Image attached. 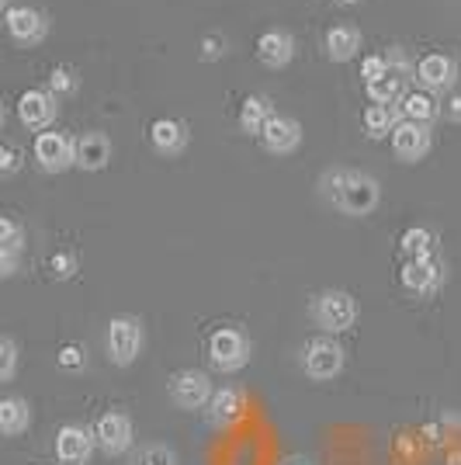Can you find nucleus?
Wrapping results in <instances>:
<instances>
[{
	"instance_id": "nucleus-1",
	"label": "nucleus",
	"mask_w": 461,
	"mask_h": 465,
	"mask_svg": "<svg viewBox=\"0 0 461 465\" xmlns=\"http://www.w3.org/2000/svg\"><path fill=\"white\" fill-rule=\"evenodd\" d=\"M319 192L337 213L350 215V219H365L382 202L378 177H371L361 167H329L327 174L319 177Z\"/></svg>"
},
{
	"instance_id": "nucleus-34",
	"label": "nucleus",
	"mask_w": 461,
	"mask_h": 465,
	"mask_svg": "<svg viewBox=\"0 0 461 465\" xmlns=\"http://www.w3.org/2000/svg\"><path fill=\"white\" fill-rule=\"evenodd\" d=\"M21 163H25V153L15 143H0V174H18Z\"/></svg>"
},
{
	"instance_id": "nucleus-33",
	"label": "nucleus",
	"mask_w": 461,
	"mask_h": 465,
	"mask_svg": "<svg viewBox=\"0 0 461 465\" xmlns=\"http://www.w3.org/2000/svg\"><path fill=\"white\" fill-rule=\"evenodd\" d=\"M56 365L63 371H83L87 369V351H83V344H66V348H59Z\"/></svg>"
},
{
	"instance_id": "nucleus-5",
	"label": "nucleus",
	"mask_w": 461,
	"mask_h": 465,
	"mask_svg": "<svg viewBox=\"0 0 461 465\" xmlns=\"http://www.w3.org/2000/svg\"><path fill=\"white\" fill-rule=\"evenodd\" d=\"M209 361L215 371L232 375L250 361V337L243 327H219L209 337Z\"/></svg>"
},
{
	"instance_id": "nucleus-24",
	"label": "nucleus",
	"mask_w": 461,
	"mask_h": 465,
	"mask_svg": "<svg viewBox=\"0 0 461 465\" xmlns=\"http://www.w3.org/2000/svg\"><path fill=\"white\" fill-rule=\"evenodd\" d=\"M399 115L409 118V122H420V125H430L434 118L441 115V104H437V97L427 94V91H409L399 101Z\"/></svg>"
},
{
	"instance_id": "nucleus-28",
	"label": "nucleus",
	"mask_w": 461,
	"mask_h": 465,
	"mask_svg": "<svg viewBox=\"0 0 461 465\" xmlns=\"http://www.w3.org/2000/svg\"><path fill=\"white\" fill-rule=\"evenodd\" d=\"M129 465H177V451H173L171 445H160V441H153V445L139 448Z\"/></svg>"
},
{
	"instance_id": "nucleus-3",
	"label": "nucleus",
	"mask_w": 461,
	"mask_h": 465,
	"mask_svg": "<svg viewBox=\"0 0 461 465\" xmlns=\"http://www.w3.org/2000/svg\"><path fill=\"white\" fill-rule=\"evenodd\" d=\"M299 361H302V371H306L312 382H333L347 365V351L344 344L337 341V337H329V333H319V337H312L302 344V354H299Z\"/></svg>"
},
{
	"instance_id": "nucleus-35",
	"label": "nucleus",
	"mask_w": 461,
	"mask_h": 465,
	"mask_svg": "<svg viewBox=\"0 0 461 465\" xmlns=\"http://www.w3.org/2000/svg\"><path fill=\"white\" fill-rule=\"evenodd\" d=\"M385 63H388V74H399V77H409V70H413V59H409L403 45H388Z\"/></svg>"
},
{
	"instance_id": "nucleus-14",
	"label": "nucleus",
	"mask_w": 461,
	"mask_h": 465,
	"mask_svg": "<svg viewBox=\"0 0 461 465\" xmlns=\"http://www.w3.org/2000/svg\"><path fill=\"white\" fill-rule=\"evenodd\" d=\"M94 448V430H87V427L63 424L56 430V459L63 465H87Z\"/></svg>"
},
{
	"instance_id": "nucleus-37",
	"label": "nucleus",
	"mask_w": 461,
	"mask_h": 465,
	"mask_svg": "<svg viewBox=\"0 0 461 465\" xmlns=\"http://www.w3.org/2000/svg\"><path fill=\"white\" fill-rule=\"evenodd\" d=\"M18 268H21V253L4 251V247H0V282L11 278V274H18Z\"/></svg>"
},
{
	"instance_id": "nucleus-11",
	"label": "nucleus",
	"mask_w": 461,
	"mask_h": 465,
	"mask_svg": "<svg viewBox=\"0 0 461 465\" xmlns=\"http://www.w3.org/2000/svg\"><path fill=\"white\" fill-rule=\"evenodd\" d=\"M403 289L413 292V295H420V299H427V295H437L444 285V268L441 261L430 253V257H409L403 264Z\"/></svg>"
},
{
	"instance_id": "nucleus-13",
	"label": "nucleus",
	"mask_w": 461,
	"mask_h": 465,
	"mask_svg": "<svg viewBox=\"0 0 461 465\" xmlns=\"http://www.w3.org/2000/svg\"><path fill=\"white\" fill-rule=\"evenodd\" d=\"M35 163L45 174H63L74 167V139L66 133H39L35 136Z\"/></svg>"
},
{
	"instance_id": "nucleus-29",
	"label": "nucleus",
	"mask_w": 461,
	"mask_h": 465,
	"mask_svg": "<svg viewBox=\"0 0 461 465\" xmlns=\"http://www.w3.org/2000/svg\"><path fill=\"white\" fill-rule=\"evenodd\" d=\"M77 272H80V257L74 251H56L49 257V274H53L56 282H70Z\"/></svg>"
},
{
	"instance_id": "nucleus-12",
	"label": "nucleus",
	"mask_w": 461,
	"mask_h": 465,
	"mask_svg": "<svg viewBox=\"0 0 461 465\" xmlns=\"http://www.w3.org/2000/svg\"><path fill=\"white\" fill-rule=\"evenodd\" d=\"M59 115V104L56 97L49 94V91H42V87H32V91H25L18 97V118L25 129H32V133H45Z\"/></svg>"
},
{
	"instance_id": "nucleus-19",
	"label": "nucleus",
	"mask_w": 461,
	"mask_h": 465,
	"mask_svg": "<svg viewBox=\"0 0 461 465\" xmlns=\"http://www.w3.org/2000/svg\"><path fill=\"white\" fill-rule=\"evenodd\" d=\"M191 143V129L181 122V118H156L150 125V146L160 156H177L188 150Z\"/></svg>"
},
{
	"instance_id": "nucleus-23",
	"label": "nucleus",
	"mask_w": 461,
	"mask_h": 465,
	"mask_svg": "<svg viewBox=\"0 0 461 465\" xmlns=\"http://www.w3.org/2000/svg\"><path fill=\"white\" fill-rule=\"evenodd\" d=\"M32 424V407L21 396H4L0 400V434L4 438H18Z\"/></svg>"
},
{
	"instance_id": "nucleus-8",
	"label": "nucleus",
	"mask_w": 461,
	"mask_h": 465,
	"mask_svg": "<svg viewBox=\"0 0 461 465\" xmlns=\"http://www.w3.org/2000/svg\"><path fill=\"white\" fill-rule=\"evenodd\" d=\"M4 28H7V35L18 42V45H39L45 42L49 35V18L42 15L39 7H32V4H15V7H7L4 11Z\"/></svg>"
},
{
	"instance_id": "nucleus-31",
	"label": "nucleus",
	"mask_w": 461,
	"mask_h": 465,
	"mask_svg": "<svg viewBox=\"0 0 461 465\" xmlns=\"http://www.w3.org/2000/svg\"><path fill=\"white\" fill-rule=\"evenodd\" d=\"M226 49H230V39L222 32H211V35L198 42V59L201 63H219V59L226 56Z\"/></svg>"
},
{
	"instance_id": "nucleus-2",
	"label": "nucleus",
	"mask_w": 461,
	"mask_h": 465,
	"mask_svg": "<svg viewBox=\"0 0 461 465\" xmlns=\"http://www.w3.org/2000/svg\"><path fill=\"white\" fill-rule=\"evenodd\" d=\"M358 299L344 289H327L319 292V295H312V302H309V316H312V323L329 333V337H337V333H347V330L358 323Z\"/></svg>"
},
{
	"instance_id": "nucleus-36",
	"label": "nucleus",
	"mask_w": 461,
	"mask_h": 465,
	"mask_svg": "<svg viewBox=\"0 0 461 465\" xmlns=\"http://www.w3.org/2000/svg\"><path fill=\"white\" fill-rule=\"evenodd\" d=\"M385 74H388V63H385V56H365V63H361V80L365 84H375V80H382Z\"/></svg>"
},
{
	"instance_id": "nucleus-42",
	"label": "nucleus",
	"mask_w": 461,
	"mask_h": 465,
	"mask_svg": "<svg viewBox=\"0 0 461 465\" xmlns=\"http://www.w3.org/2000/svg\"><path fill=\"white\" fill-rule=\"evenodd\" d=\"M4 4H7V0H0V11H4Z\"/></svg>"
},
{
	"instance_id": "nucleus-9",
	"label": "nucleus",
	"mask_w": 461,
	"mask_h": 465,
	"mask_svg": "<svg viewBox=\"0 0 461 465\" xmlns=\"http://www.w3.org/2000/svg\"><path fill=\"white\" fill-rule=\"evenodd\" d=\"M413 77L420 80V87L427 94L437 97L441 91H451L458 84V59L447 56V53H427L423 59H417Z\"/></svg>"
},
{
	"instance_id": "nucleus-30",
	"label": "nucleus",
	"mask_w": 461,
	"mask_h": 465,
	"mask_svg": "<svg viewBox=\"0 0 461 465\" xmlns=\"http://www.w3.org/2000/svg\"><path fill=\"white\" fill-rule=\"evenodd\" d=\"M0 247L15 253L25 251V226L11 215H0Z\"/></svg>"
},
{
	"instance_id": "nucleus-6",
	"label": "nucleus",
	"mask_w": 461,
	"mask_h": 465,
	"mask_svg": "<svg viewBox=\"0 0 461 465\" xmlns=\"http://www.w3.org/2000/svg\"><path fill=\"white\" fill-rule=\"evenodd\" d=\"M167 392L177 410H205L211 400V379L201 369H181L167 379Z\"/></svg>"
},
{
	"instance_id": "nucleus-26",
	"label": "nucleus",
	"mask_w": 461,
	"mask_h": 465,
	"mask_svg": "<svg viewBox=\"0 0 461 465\" xmlns=\"http://www.w3.org/2000/svg\"><path fill=\"white\" fill-rule=\"evenodd\" d=\"M399 247H403V257H430L434 253V232L427 230V226H409L403 232V240H399Z\"/></svg>"
},
{
	"instance_id": "nucleus-39",
	"label": "nucleus",
	"mask_w": 461,
	"mask_h": 465,
	"mask_svg": "<svg viewBox=\"0 0 461 465\" xmlns=\"http://www.w3.org/2000/svg\"><path fill=\"white\" fill-rule=\"evenodd\" d=\"M289 465H312V462H309V459H291Z\"/></svg>"
},
{
	"instance_id": "nucleus-20",
	"label": "nucleus",
	"mask_w": 461,
	"mask_h": 465,
	"mask_svg": "<svg viewBox=\"0 0 461 465\" xmlns=\"http://www.w3.org/2000/svg\"><path fill=\"white\" fill-rule=\"evenodd\" d=\"M240 410H243V389L222 386L211 392L209 407H205V417H209L211 427H230L240 420Z\"/></svg>"
},
{
	"instance_id": "nucleus-21",
	"label": "nucleus",
	"mask_w": 461,
	"mask_h": 465,
	"mask_svg": "<svg viewBox=\"0 0 461 465\" xmlns=\"http://www.w3.org/2000/svg\"><path fill=\"white\" fill-rule=\"evenodd\" d=\"M270 118H274V104H270V97H264V94L243 97V104H240V129H243L247 136H260Z\"/></svg>"
},
{
	"instance_id": "nucleus-40",
	"label": "nucleus",
	"mask_w": 461,
	"mask_h": 465,
	"mask_svg": "<svg viewBox=\"0 0 461 465\" xmlns=\"http://www.w3.org/2000/svg\"><path fill=\"white\" fill-rule=\"evenodd\" d=\"M4 122H7V112H4V104H0V129H4Z\"/></svg>"
},
{
	"instance_id": "nucleus-22",
	"label": "nucleus",
	"mask_w": 461,
	"mask_h": 465,
	"mask_svg": "<svg viewBox=\"0 0 461 465\" xmlns=\"http://www.w3.org/2000/svg\"><path fill=\"white\" fill-rule=\"evenodd\" d=\"M399 108L396 104H368L361 112V129L368 139H385L392 136V129L399 125Z\"/></svg>"
},
{
	"instance_id": "nucleus-4",
	"label": "nucleus",
	"mask_w": 461,
	"mask_h": 465,
	"mask_svg": "<svg viewBox=\"0 0 461 465\" xmlns=\"http://www.w3.org/2000/svg\"><path fill=\"white\" fill-rule=\"evenodd\" d=\"M142 344H146V330H142V320H139V316H112V320H108L104 351H108L112 365L129 369L135 358L142 354Z\"/></svg>"
},
{
	"instance_id": "nucleus-10",
	"label": "nucleus",
	"mask_w": 461,
	"mask_h": 465,
	"mask_svg": "<svg viewBox=\"0 0 461 465\" xmlns=\"http://www.w3.org/2000/svg\"><path fill=\"white\" fill-rule=\"evenodd\" d=\"M392 153L403 163H420L423 156L430 153V143H434V133L430 125H420V122H409V118H399V125L392 129Z\"/></svg>"
},
{
	"instance_id": "nucleus-32",
	"label": "nucleus",
	"mask_w": 461,
	"mask_h": 465,
	"mask_svg": "<svg viewBox=\"0 0 461 465\" xmlns=\"http://www.w3.org/2000/svg\"><path fill=\"white\" fill-rule=\"evenodd\" d=\"M18 358L21 351L11 337H0V382H11L15 371H18Z\"/></svg>"
},
{
	"instance_id": "nucleus-41",
	"label": "nucleus",
	"mask_w": 461,
	"mask_h": 465,
	"mask_svg": "<svg viewBox=\"0 0 461 465\" xmlns=\"http://www.w3.org/2000/svg\"><path fill=\"white\" fill-rule=\"evenodd\" d=\"M337 4H361V0H337Z\"/></svg>"
},
{
	"instance_id": "nucleus-38",
	"label": "nucleus",
	"mask_w": 461,
	"mask_h": 465,
	"mask_svg": "<svg viewBox=\"0 0 461 465\" xmlns=\"http://www.w3.org/2000/svg\"><path fill=\"white\" fill-rule=\"evenodd\" d=\"M444 115L451 118V122H461V91L447 97V104H444Z\"/></svg>"
},
{
	"instance_id": "nucleus-17",
	"label": "nucleus",
	"mask_w": 461,
	"mask_h": 465,
	"mask_svg": "<svg viewBox=\"0 0 461 465\" xmlns=\"http://www.w3.org/2000/svg\"><path fill=\"white\" fill-rule=\"evenodd\" d=\"M361 45H365V35L358 25H329L323 35V56L329 63H350L361 56Z\"/></svg>"
},
{
	"instance_id": "nucleus-16",
	"label": "nucleus",
	"mask_w": 461,
	"mask_h": 465,
	"mask_svg": "<svg viewBox=\"0 0 461 465\" xmlns=\"http://www.w3.org/2000/svg\"><path fill=\"white\" fill-rule=\"evenodd\" d=\"M260 146L268 150V153H274V156H289V153H295L299 146H302V125L295 122V118H289V115H274L264 125V133H260Z\"/></svg>"
},
{
	"instance_id": "nucleus-7",
	"label": "nucleus",
	"mask_w": 461,
	"mask_h": 465,
	"mask_svg": "<svg viewBox=\"0 0 461 465\" xmlns=\"http://www.w3.org/2000/svg\"><path fill=\"white\" fill-rule=\"evenodd\" d=\"M135 441V427H132V417L125 413V410H108L104 417H97L94 424V445L104 451V455H125Z\"/></svg>"
},
{
	"instance_id": "nucleus-15",
	"label": "nucleus",
	"mask_w": 461,
	"mask_h": 465,
	"mask_svg": "<svg viewBox=\"0 0 461 465\" xmlns=\"http://www.w3.org/2000/svg\"><path fill=\"white\" fill-rule=\"evenodd\" d=\"M108 160H112V139H108V133L91 129V133L74 139V167L87 171V174H97V171L108 167Z\"/></svg>"
},
{
	"instance_id": "nucleus-25",
	"label": "nucleus",
	"mask_w": 461,
	"mask_h": 465,
	"mask_svg": "<svg viewBox=\"0 0 461 465\" xmlns=\"http://www.w3.org/2000/svg\"><path fill=\"white\" fill-rule=\"evenodd\" d=\"M365 91H368V101H371V104H399V101L409 94V77L385 74L382 80L365 84Z\"/></svg>"
},
{
	"instance_id": "nucleus-18",
	"label": "nucleus",
	"mask_w": 461,
	"mask_h": 465,
	"mask_svg": "<svg viewBox=\"0 0 461 465\" xmlns=\"http://www.w3.org/2000/svg\"><path fill=\"white\" fill-rule=\"evenodd\" d=\"M257 59L268 70H285L291 59H295V35H291L289 28H268L257 39Z\"/></svg>"
},
{
	"instance_id": "nucleus-27",
	"label": "nucleus",
	"mask_w": 461,
	"mask_h": 465,
	"mask_svg": "<svg viewBox=\"0 0 461 465\" xmlns=\"http://www.w3.org/2000/svg\"><path fill=\"white\" fill-rule=\"evenodd\" d=\"M80 91V74L74 66H53L49 74V94L56 97H74Z\"/></svg>"
}]
</instances>
